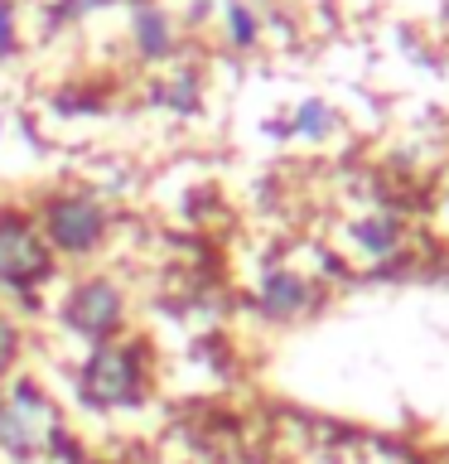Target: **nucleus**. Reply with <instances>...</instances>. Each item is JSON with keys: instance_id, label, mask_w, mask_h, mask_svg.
Here are the masks:
<instances>
[{"instance_id": "obj_1", "label": "nucleus", "mask_w": 449, "mask_h": 464, "mask_svg": "<svg viewBox=\"0 0 449 464\" xmlns=\"http://www.w3.org/2000/svg\"><path fill=\"white\" fill-rule=\"evenodd\" d=\"M49 440H58V426H53V411L43 401V392L34 382H14L0 397V450L14 459H29Z\"/></svg>"}, {"instance_id": "obj_2", "label": "nucleus", "mask_w": 449, "mask_h": 464, "mask_svg": "<svg viewBox=\"0 0 449 464\" xmlns=\"http://www.w3.org/2000/svg\"><path fill=\"white\" fill-rule=\"evenodd\" d=\"M82 397L92 406H136L145 397V362L130 343L97 348L82 368Z\"/></svg>"}, {"instance_id": "obj_3", "label": "nucleus", "mask_w": 449, "mask_h": 464, "mask_svg": "<svg viewBox=\"0 0 449 464\" xmlns=\"http://www.w3.org/2000/svg\"><path fill=\"white\" fill-rule=\"evenodd\" d=\"M49 242L58 252L68 256H82L92 252L101 242V232H107V213H101V203L92 194H68V198H53L49 203Z\"/></svg>"}, {"instance_id": "obj_4", "label": "nucleus", "mask_w": 449, "mask_h": 464, "mask_svg": "<svg viewBox=\"0 0 449 464\" xmlns=\"http://www.w3.org/2000/svg\"><path fill=\"white\" fill-rule=\"evenodd\" d=\"M63 319H68V329H78L82 339H92V343L111 339V334L121 329V319H126L121 290H116L111 281H82V285L68 295Z\"/></svg>"}, {"instance_id": "obj_5", "label": "nucleus", "mask_w": 449, "mask_h": 464, "mask_svg": "<svg viewBox=\"0 0 449 464\" xmlns=\"http://www.w3.org/2000/svg\"><path fill=\"white\" fill-rule=\"evenodd\" d=\"M49 271V252L24 218H0V285H34Z\"/></svg>"}, {"instance_id": "obj_6", "label": "nucleus", "mask_w": 449, "mask_h": 464, "mask_svg": "<svg viewBox=\"0 0 449 464\" xmlns=\"http://www.w3.org/2000/svg\"><path fill=\"white\" fill-rule=\"evenodd\" d=\"M130 34H136L145 58H165L174 49V24L159 5H136V20H130Z\"/></svg>"}, {"instance_id": "obj_7", "label": "nucleus", "mask_w": 449, "mask_h": 464, "mask_svg": "<svg viewBox=\"0 0 449 464\" xmlns=\"http://www.w3.org/2000/svg\"><path fill=\"white\" fill-rule=\"evenodd\" d=\"M304 300H310V290H304V281L290 271H271L266 281H261V304H266V314H275V319L300 314Z\"/></svg>"}, {"instance_id": "obj_8", "label": "nucleus", "mask_w": 449, "mask_h": 464, "mask_svg": "<svg viewBox=\"0 0 449 464\" xmlns=\"http://www.w3.org/2000/svg\"><path fill=\"white\" fill-rule=\"evenodd\" d=\"M223 20H227V34H232V44H237V49H252V44H256V14H252V5L232 0V5L223 10Z\"/></svg>"}, {"instance_id": "obj_9", "label": "nucleus", "mask_w": 449, "mask_h": 464, "mask_svg": "<svg viewBox=\"0 0 449 464\" xmlns=\"http://www.w3.org/2000/svg\"><path fill=\"white\" fill-rule=\"evenodd\" d=\"M329 126H333V111L324 107V102H304V107L295 111V130H304V136H324Z\"/></svg>"}, {"instance_id": "obj_10", "label": "nucleus", "mask_w": 449, "mask_h": 464, "mask_svg": "<svg viewBox=\"0 0 449 464\" xmlns=\"http://www.w3.org/2000/svg\"><path fill=\"white\" fill-rule=\"evenodd\" d=\"M358 242L368 246V252H391V246H396V227H391V223H362Z\"/></svg>"}, {"instance_id": "obj_11", "label": "nucleus", "mask_w": 449, "mask_h": 464, "mask_svg": "<svg viewBox=\"0 0 449 464\" xmlns=\"http://www.w3.org/2000/svg\"><path fill=\"white\" fill-rule=\"evenodd\" d=\"M14 49V5L10 0H0V58Z\"/></svg>"}, {"instance_id": "obj_12", "label": "nucleus", "mask_w": 449, "mask_h": 464, "mask_svg": "<svg viewBox=\"0 0 449 464\" xmlns=\"http://www.w3.org/2000/svg\"><path fill=\"white\" fill-rule=\"evenodd\" d=\"M14 348H20V334H14V324L5 314H0V368H5V362L14 358Z\"/></svg>"}]
</instances>
